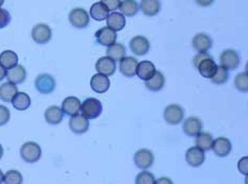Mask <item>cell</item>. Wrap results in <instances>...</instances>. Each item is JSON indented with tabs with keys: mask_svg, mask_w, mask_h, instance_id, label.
Segmentation results:
<instances>
[{
	"mask_svg": "<svg viewBox=\"0 0 248 184\" xmlns=\"http://www.w3.org/2000/svg\"><path fill=\"white\" fill-rule=\"evenodd\" d=\"M80 110L86 120H95L102 113V104L97 98H88L82 102Z\"/></svg>",
	"mask_w": 248,
	"mask_h": 184,
	"instance_id": "obj_1",
	"label": "cell"
},
{
	"mask_svg": "<svg viewBox=\"0 0 248 184\" xmlns=\"http://www.w3.org/2000/svg\"><path fill=\"white\" fill-rule=\"evenodd\" d=\"M42 149L39 144L27 142L20 147V156L27 163H35L41 159Z\"/></svg>",
	"mask_w": 248,
	"mask_h": 184,
	"instance_id": "obj_2",
	"label": "cell"
},
{
	"mask_svg": "<svg viewBox=\"0 0 248 184\" xmlns=\"http://www.w3.org/2000/svg\"><path fill=\"white\" fill-rule=\"evenodd\" d=\"M36 91L41 94L48 95L56 89V80L49 74H41L34 81Z\"/></svg>",
	"mask_w": 248,
	"mask_h": 184,
	"instance_id": "obj_3",
	"label": "cell"
},
{
	"mask_svg": "<svg viewBox=\"0 0 248 184\" xmlns=\"http://www.w3.org/2000/svg\"><path fill=\"white\" fill-rule=\"evenodd\" d=\"M69 23L77 29H84L90 24V15L88 11L82 8H76L71 11L68 15Z\"/></svg>",
	"mask_w": 248,
	"mask_h": 184,
	"instance_id": "obj_4",
	"label": "cell"
},
{
	"mask_svg": "<svg viewBox=\"0 0 248 184\" xmlns=\"http://www.w3.org/2000/svg\"><path fill=\"white\" fill-rule=\"evenodd\" d=\"M31 36L36 44H46L51 40L52 31L51 28L46 24H37L31 31Z\"/></svg>",
	"mask_w": 248,
	"mask_h": 184,
	"instance_id": "obj_5",
	"label": "cell"
},
{
	"mask_svg": "<svg viewBox=\"0 0 248 184\" xmlns=\"http://www.w3.org/2000/svg\"><path fill=\"white\" fill-rule=\"evenodd\" d=\"M185 117V111L182 107L179 105H170L165 107L164 110V120L170 124H178L180 123Z\"/></svg>",
	"mask_w": 248,
	"mask_h": 184,
	"instance_id": "obj_6",
	"label": "cell"
},
{
	"mask_svg": "<svg viewBox=\"0 0 248 184\" xmlns=\"http://www.w3.org/2000/svg\"><path fill=\"white\" fill-rule=\"evenodd\" d=\"M155 161L154 153L149 149H140L134 154V164L142 169H147L152 167Z\"/></svg>",
	"mask_w": 248,
	"mask_h": 184,
	"instance_id": "obj_7",
	"label": "cell"
},
{
	"mask_svg": "<svg viewBox=\"0 0 248 184\" xmlns=\"http://www.w3.org/2000/svg\"><path fill=\"white\" fill-rule=\"evenodd\" d=\"M129 46H130V50L136 56L147 55L150 49V43L148 39L143 35H137L132 37L130 43H129Z\"/></svg>",
	"mask_w": 248,
	"mask_h": 184,
	"instance_id": "obj_8",
	"label": "cell"
},
{
	"mask_svg": "<svg viewBox=\"0 0 248 184\" xmlns=\"http://www.w3.org/2000/svg\"><path fill=\"white\" fill-rule=\"evenodd\" d=\"M241 60L239 53L233 49H227L222 52L219 57V63L220 66L225 69H235L239 66Z\"/></svg>",
	"mask_w": 248,
	"mask_h": 184,
	"instance_id": "obj_9",
	"label": "cell"
},
{
	"mask_svg": "<svg viewBox=\"0 0 248 184\" xmlns=\"http://www.w3.org/2000/svg\"><path fill=\"white\" fill-rule=\"evenodd\" d=\"M95 37L97 43L101 46L110 47L116 43L117 34L116 32L111 30L110 28H108V27H102L99 30H97L95 33Z\"/></svg>",
	"mask_w": 248,
	"mask_h": 184,
	"instance_id": "obj_10",
	"label": "cell"
},
{
	"mask_svg": "<svg viewBox=\"0 0 248 184\" xmlns=\"http://www.w3.org/2000/svg\"><path fill=\"white\" fill-rule=\"evenodd\" d=\"M62 111L64 114L68 116H75L79 114V111L81 109V101L79 98L75 96H69L66 97L65 99L62 102Z\"/></svg>",
	"mask_w": 248,
	"mask_h": 184,
	"instance_id": "obj_11",
	"label": "cell"
},
{
	"mask_svg": "<svg viewBox=\"0 0 248 184\" xmlns=\"http://www.w3.org/2000/svg\"><path fill=\"white\" fill-rule=\"evenodd\" d=\"M212 149L214 153L219 156V158H225V156H227L231 153L232 145H231V142L227 138L220 137L213 140Z\"/></svg>",
	"mask_w": 248,
	"mask_h": 184,
	"instance_id": "obj_12",
	"label": "cell"
},
{
	"mask_svg": "<svg viewBox=\"0 0 248 184\" xmlns=\"http://www.w3.org/2000/svg\"><path fill=\"white\" fill-rule=\"evenodd\" d=\"M68 126L74 133L83 134L89 130L90 123L89 120H86L84 116L77 114L71 117V120L68 122Z\"/></svg>",
	"mask_w": 248,
	"mask_h": 184,
	"instance_id": "obj_13",
	"label": "cell"
},
{
	"mask_svg": "<svg viewBox=\"0 0 248 184\" xmlns=\"http://www.w3.org/2000/svg\"><path fill=\"white\" fill-rule=\"evenodd\" d=\"M95 68L97 70V73L109 77V76L114 75L115 70H116V63L113 60H111L110 58L102 57L96 62Z\"/></svg>",
	"mask_w": 248,
	"mask_h": 184,
	"instance_id": "obj_14",
	"label": "cell"
},
{
	"mask_svg": "<svg viewBox=\"0 0 248 184\" xmlns=\"http://www.w3.org/2000/svg\"><path fill=\"white\" fill-rule=\"evenodd\" d=\"M204 151L197 147H191L186 150V160L187 164L192 167H199L203 164L204 162Z\"/></svg>",
	"mask_w": 248,
	"mask_h": 184,
	"instance_id": "obj_15",
	"label": "cell"
},
{
	"mask_svg": "<svg viewBox=\"0 0 248 184\" xmlns=\"http://www.w3.org/2000/svg\"><path fill=\"white\" fill-rule=\"evenodd\" d=\"M202 123L197 117H188L183 123V131L187 137H197L202 132Z\"/></svg>",
	"mask_w": 248,
	"mask_h": 184,
	"instance_id": "obj_16",
	"label": "cell"
},
{
	"mask_svg": "<svg viewBox=\"0 0 248 184\" xmlns=\"http://www.w3.org/2000/svg\"><path fill=\"white\" fill-rule=\"evenodd\" d=\"M192 45L198 52H207L212 47V39L206 33H198L193 37Z\"/></svg>",
	"mask_w": 248,
	"mask_h": 184,
	"instance_id": "obj_17",
	"label": "cell"
},
{
	"mask_svg": "<svg viewBox=\"0 0 248 184\" xmlns=\"http://www.w3.org/2000/svg\"><path fill=\"white\" fill-rule=\"evenodd\" d=\"M91 88L96 93H106L110 88V80L107 76L96 74L91 79Z\"/></svg>",
	"mask_w": 248,
	"mask_h": 184,
	"instance_id": "obj_18",
	"label": "cell"
},
{
	"mask_svg": "<svg viewBox=\"0 0 248 184\" xmlns=\"http://www.w3.org/2000/svg\"><path fill=\"white\" fill-rule=\"evenodd\" d=\"M139 62L133 57H125L120 62V72L126 77H133L137 74Z\"/></svg>",
	"mask_w": 248,
	"mask_h": 184,
	"instance_id": "obj_19",
	"label": "cell"
},
{
	"mask_svg": "<svg viewBox=\"0 0 248 184\" xmlns=\"http://www.w3.org/2000/svg\"><path fill=\"white\" fill-rule=\"evenodd\" d=\"M7 78L10 83L14 85L23 83L27 78V70L21 65H16L12 69H9L7 72Z\"/></svg>",
	"mask_w": 248,
	"mask_h": 184,
	"instance_id": "obj_20",
	"label": "cell"
},
{
	"mask_svg": "<svg viewBox=\"0 0 248 184\" xmlns=\"http://www.w3.org/2000/svg\"><path fill=\"white\" fill-rule=\"evenodd\" d=\"M107 25L108 28H110L114 32L121 31L125 28L126 26L125 16L120 12H112L107 17Z\"/></svg>",
	"mask_w": 248,
	"mask_h": 184,
	"instance_id": "obj_21",
	"label": "cell"
},
{
	"mask_svg": "<svg viewBox=\"0 0 248 184\" xmlns=\"http://www.w3.org/2000/svg\"><path fill=\"white\" fill-rule=\"evenodd\" d=\"M217 64L215 63L212 58L206 59V60L202 61L198 64L197 69L199 74H201L204 78H212L217 70Z\"/></svg>",
	"mask_w": 248,
	"mask_h": 184,
	"instance_id": "obj_22",
	"label": "cell"
},
{
	"mask_svg": "<svg viewBox=\"0 0 248 184\" xmlns=\"http://www.w3.org/2000/svg\"><path fill=\"white\" fill-rule=\"evenodd\" d=\"M155 73V66L150 61H142L140 62L137 68V76L144 81H148Z\"/></svg>",
	"mask_w": 248,
	"mask_h": 184,
	"instance_id": "obj_23",
	"label": "cell"
},
{
	"mask_svg": "<svg viewBox=\"0 0 248 184\" xmlns=\"http://www.w3.org/2000/svg\"><path fill=\"white\" fill-rule=\"evenodd\" d=\"M165 84V77L164 75L159 72V70H155V75L150 78L148 81H145V86L152 92H159L163 89Z\"/></svg>",
	"mask_w": 248,
	"mask_h": 184,
	"instance_id": "obj_24",
	"label": "cell"
},
{
	"mask_svg": "<svg viewBox=\"0 0 248 184\" xmlns=\"http://www.w3.org/2000/svg\"><path fill=\"white\" fill-rule=\"evenodd\" d=\"M109 12L110 11L108 10L104 1H98V2L93 3L90 9V15L95 20H98V21L107 19L108 16H109Z\"/></svg>",
	"mask_w": 248,
	"mask_h": 184,
	"instance_id": "obj_25",
	"label": "cell"
},
{
	"mask_svg": "<svg viewBox=\"0 0 248 184\" xmlns=\"http://www.w3.org/2000/svg\"><path fill=\"white\" fill-rule=\"evenodd\" d=\"M64 117V113L60 107L51 106L45 111V120L50 124H59Z\"/></svg>",
	"mask_w": 248,
	"mask_h": 184,
	"instance_id": "obj_26",
	"label": "cell"
},
{
	"mask_svg": "<svg viewBox=\"0 0 248 184\" xmlns=\"http://www.w3.org/2000/svg\"><path fill=\"white\" fill-rule=\"evenodd\" d=\"M0 65L4 69H12L18 65V57L12 50H5L0 53Z\"/></svg>",
	"mask_w": 248,
	"mask_h": 184,
	"instance_id": "obj_27",
	"label": "cell"
},
{
	"mask_svg": "<svg viewBox=\"0 0 248 184\" xmlns=\"http://www.w3.org/2000/svg\"><path fill=\"white\" fill-rule=\"evenodd\" d=\"M11 102H12V106L16 110L25 111L30 107L31 98L27 93H24V92H18V93L13 97V99Z\"/></svg>",
	"mask_w": 248,
	"mask_h": 184,
	"instance_id": "obj_28",
	"label": "cell"
},
{
	"mask_svg": "<svg viewBox=\"0 0 248 184\" xmlns=\"http://www.w3.org/2000/svg\"><path fill=\"white\" fill-rule=\"evenodd\" d=\"M107 56L114 62H121L126 57V48L120 43H115L114 45L108 47Z\"/></svg>",
	"mask_w": 248,
	"mask_h": 184,
	"instance_id": "obj_29",
	"label": "cell"
},
{
	"mask_svg": "<svg viewBox=\"0 0 248 184\" xmlns=\"http://www.w3.org/2000/svg\"><path fill=\"white\" fill-rule=\"evenodd\" d=\"M18 93V89L16 88V85L4 82L0 85V99L4 102H11L13 99V97Z\"/></svg>",
	"mask_w": 248,
	"mask_h": 184,
	"instance_id": "obj_30",
	"label": "cell"
},
{
	"mask_svg": "<svg viewBox=\"0 0 248 184\" xmlns=\"http://www.w3.org/2000/svg\"><path fill=\"white\" fill-rule=\"evenodd\" d=\"M142 12L147 16H155L160 12L161 3L158 0H143L139 5Z\"/></svg>",
	"mask_w": 248,
	"mask_h": 184,
	"instance_id": "obj_31",
	"label": "cell"
},
{
	"mask_svg": "<svg viewBox=\"0 0 248 184\" xmlns=\"http://www.w3.org/2000/svg\"><path fill=\"white\" fill-rule=\"evenodd\" d=\"M213 140L214 139L212 138V135L209 132H201L196 137L195 147L202 149V151H209L210 149H212Z\"/></svg>",
	"mask_w": 248,
	"mask_h": 184,
	"instance_id": "obj_32",
	"label": "cell"
},
{
	"mask_svg": "<svg viewBox=\"0 0 248 184\" xmlns=\"http://www.w3.org/2000/svg\"><path fill=\"white\" fill-rule=\"evenodd\" d=\"M120 9L124 16H134L139 12V3L134 0H124L121 1Z\"/></svg>",
	"mask_w": 248,
	"mask_h": 184,
	"instance_id": "obj_33",
	"label": "cell"
},
{
	"mask_svg": "<svg viewBox=\"0 0 248 184\" xmlns=\"http://www.w3.org/2000/svg\"><path fill=\"white\" fill-rule=\"evenodd\" d=\"M4 184H23V175L18 170H9L3 178Z\"/></svg>",
	"mask_w": 248,
	"mask_h": 184,
	"instance_id": "obj_34",
	"label": "cell"
},
{
	"mask_svg": "<svg viewBox=\"0 0 248 184\" xmlns=\"http://www.w3.org/2000/svg\"><path fill=\"white\" fill-rule=\"evenodd\" d=\"M234 85L236 90H239L240 92H247L248 91V74L240 73L236 75L234 78Z\"/></svg>",
	"mask_w": 248,
	"mask_h": 184,
	"instance_id": "obj_35",
	"label": "cell"
},
{
	"mask_svg": "<svg viewBox=\"0 0 248 184\" xmlns=\"http://www.w3.org/2000/svg\"><path fill=\"white\" fill-rule=\"evenodd\" d=\"M228 78H229L228 70L225 69L222 66H218L217 73H215V75L211 79H212V82L215 84H223L227 82Z\"/></svg>",
	"mask_w": 248,
	"mask_h": 184,
	"instance_id": "obj_36",
	"label": "cell"
},
{
	"mask_svg": "<svg viewBox=\"0 0 248 184\" xmlns=\"http://www.w3.org/2000/svg\"><path fill=\"white\" fill-rule=\"evenodd\" d=\"M155 181L154 174L147 170L141 171L136 178V184H155Z\"/></svg>",
	"mask_w": 248,
	"mask_h": 184,
	"instance_id": "obj_37",
	"label": "cell"
},
{
	"mask_svg": "<svg viewBox=\"0 0 248 184\" xmlns=\"http://www.w3.org/2000/svg\"><path fill=\"white\" fill-rule=\"evenodd\" d=\"M11 21V15L9 13V11L1 9L0 8V29L7 27Z\"/></svg>",
	"mask_w": 248,
	"mask_h": 184,
	"instance_id": "obj_38",
	"label": "cell"
},
{
	"mask_svg": "<svg viewBox=\"0 0 248 184\" xmlns=\"http://www.w3.org/2000/svg\"><path fill=\"white\" fill-rule=\"evenodd\" d=\"M11 117V113L7 107L0 105V126L8 123Z\"/></svg>",
	"mask_w": 248,
	"mask_h": 184,
	"instance_id": "obj_39",
	"label": "cell"
},
{
	"mask_svg": "<svg viewBox=\"0 0 248 184\" xmlns=\"http://www.w3.org/2000/svg\"><path fill=\"white\" fill-rule=\"evenodd\" d=\"M210 58H212V57L210 56L209 53H207V52H198L197 55H196L195 57H194V59H193L194 66H195V67L197 68L199 63H201V62L203 61V60H206V59H210Z\"/></svg>",
	"mask_w": 248,
	"mask_h": 184,
	"instance_id": "obj_40",
	"label": "cell"
},
{
	"mask_svg": "<svg viewBox=\"0 0 248 184\" xmlns=\"http://www.w3.org/2000/svg\"><path fill=\"white\" fill-rule=\"evenodd\" d=\"M104 3L106 4V7L108 8V10L113 11V12H114L115 10L120 8L121 1H117V0H106V1H104Z\"/></svg>",
	"mask_w": 248,
	"mask_h": 184,
	"instance_id": "obj_41",
	"label": "cell"
},
{
	"mask_svg": "<svg viewBox=\"0 0 248 184\" xmlns=\"http://www.w3.org/2000/svg\"><path fill=\"white\" fill-rule=\"evenodd\" d=\"M247 162H248V156H244L243 159H241L239 161L238 169L240 172H242L243 175H247Z\"/></svg>",
	"mask_w": 248,
	"mask_h": 184,
	"instance_id": "obj_42",
	"label": "cell"
},
{
	"mask_svg": "<svg viewBox=\"0 0 248 184\" xmlns=\"http://www.w3.org/2000/svg\"><path fill=\"white\" fill-rule=\"evenodd\" d=\"M155 184H174L170 178H166V177H162V178H159L157 181H155Z\"/></svg>",
	"mask_w": 248,
	"mask_h": 184,
	"instance_id": "obj_43",
	"label": "cell"
},
{
	"mask_svg": "<svg viewBox=\"0 0 248 184\" xmlns=\"http://www.w3.org/2000/svg\"><path fill=\"white\" fill-rule=\"evenodd\" d=\"M5 77H7V70L0 65V81H2Z\"/></svg>",
	"mask_w": 248,
	"mask_h": 184,
	"instance_id": "obj_44",
	"label": "cell"
},
{
	"mask_svg": "<svg viewBox=\"0 0 248 184\" xmlns=\"http://www.w3.org/2000/svg\"><path fill=\"white\" fill-rule=\"evenodd\" d=\"M3 178H4L3 172H2V170H1V169H0V184H2V182H3Z\"/></svg>",
	"mask_w": 248,
	"mask_h": 184,
	"instance_id": "obj_45",
	"label": "cell"
},
{
	"mask_svg": "<svg viewBox=\"0 0 248 184\" xmlns=\"http://www.w3.org/2000/svg\"><path fill=\"white\" fill-rule=\"evenodd\" d=\"M2 155H3V148H2V146L0 145V159L2 158Z\"/></svg>",
	"mask_w": 248,
	"mask_h": 184,
	"instance_id": "obj_46",
	"label": "cell"
},
{
	"mask_svg": "<svg viewBox=\"0 0 248 184\" xmlns=\"http://www.w3.org/2000/svg\"><path fill=\"white\" fill-rule=\"evenodd\" d=\"M3 2H4V1H3V0H0V7H1V5L3 4Z\"/></svg>",
	"mask_w": 248,
	"mask_h": 184,
	"instance_id": "obj_47",
	"label": "cell"
}]
</instances>
